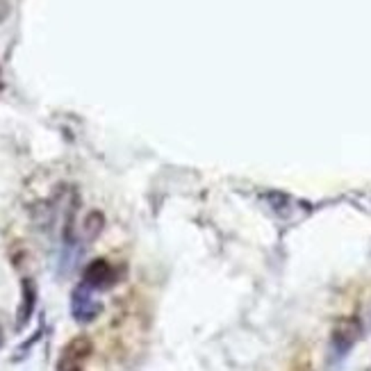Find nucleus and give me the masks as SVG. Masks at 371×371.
I'll return each instance as SVG.
<instances>
[{"instance_id": "f257e3e1", "label": "nucleus", "mask_w": 371, "mask_h": 371, "mask_svg": "<svg viewBox=\"0 0 371 371\" xmlns=\"http://www.w3.org/2000/svg\"><path fill=\"white\" fill-rule=\"evenodd\" d=\"M102 312V303H98L93 298V289H89L87 285H78L71 294V314L78 323H91L98 319V314Z\"/></svg>"}, {"instance_id": "f03ea898", "label": "nucleus", "mask_w": 371, "mask_h": 371, "mask_svg": "<svg viewBox=\"0 0 371 371\" xmlns=\"http://www.w3.org/2000/svg\"><path fill=\"white\" fill-rule=\"evenodd\" d=\"M360 339V321L358 319H339L330 335V353L335 360H342L353 349V344Z\"/></svg>"}, {"instance_id": "7ed1b4c3", "label": "nucleus", "mask_w": 371, "mask_h": 371, "mask_svg": "<svg viewBox=\"0 0 371 371\" xmlns=\"http://www.w3.org/2000/svg\"><path fill=\"white\" fill-rule=\"evenodd\" d=\"M116 280H118L116 269L107 262L105 257L91 260V262L87 264L84 271H82V285H87L93 291H102V289L114 287Z\"/></svg>"}, {"instance_id": "20e7f679", "label": "nucleus", "mask_w": 371, "mask_h": 371, "mask_svg": "<svg viewBox=\"0 0 371 371\" xmlns=\"http://www.w3.org/2000/svg\"><path fill=\"white\" fill-rule=\"evenodd\" d=\"M37 301H39V291H37V282L33 278H23L21 282V303L17 310V330H23L33 319V314L37 310Z\"/></svg>"}, {"instance_id": "39448f33", "label": "nucleus", "mask_w": 371, "mask_h": 371, "mask_svg": "<svg viewBox=\"0 0 371 371\" xmlns=\"http://www.w3.org/2000/svg\"><path fill=\"white\" fill-rule=\"evenodd\" d=\"M91 353L89 337H73L60 355V371H71L80 367V362Z\"/></svg>"}, {"instance_id": "423d86ee", "label": "nucleus", "mask_w": 371, "mask_h": 371, "mask_svg": "<svg viewBox=\"0 0 371 371\" xmlns=\"http://www.w3.org/2000/svg\"><path fill=\"white\" fill-rule=\"evenodd\" d=\"M102 228H105V215H102L100 210H91V212H87V217L82 219L80 237L87 244H91V242H96L100 237Z\"/></svg>"}, {"instance_id": "0eeeda50", "label": "nucleus", "mask_w": 371, "mask_h": 371, "mask_svg": "<svg viewBox=\"0 0 371 371\" xmlns=\"http://www.w3.org/2000/svg\"><path fill=\"white\" fill-rule=\"evenodd\" d=\"M3 339H5V335H3V328H0V346H3Z\"/></svg>"}, {"instance_id": "6e6552de", "label": "nucleus", "mask_w": 371, "mask_h": 371, "mask_svg": "<svg viewBox=\"0 0 371 371\" xmlns=\"http://www.w3.org/2000/svg\"><path fill=\"white\" fill-rule=\"evenodd\" d=\"M71 371H82V369H80V367H75V369H71Z\"/></svg>"}]
</instances>
